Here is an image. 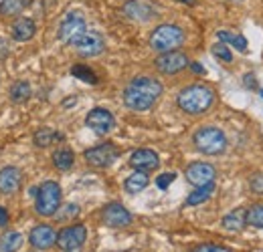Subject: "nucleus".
I'll list each match as a JSON object with an SVG mask.
<instances>
[{
	"label": "nucleus",
	"mask_w": 263,
	"mask_h": 252,
	"mask_svg": "<svg viewBox=\"0 0 263 252\" xmlns=\"http://www.w3.org/2000/svg\"><path fill=\"white\" fill-rule=\"evenodd\" d=\"M162 95V85L152 77H136L124 91V103L132 111L150 109Z\"/></svg>",
	"instance_id": "nucleus-1"
},
{
	"label": "nucleus",
	"mask_w": 263,
	"mask_h": 252,
	"mask_svg": "<svg viewBox=\"0 0 263 252\" xmlns=\"http://www.w3.org/2000/svg\"><path fill=\"white\" fill-rule=\"evenodd\" d=\"M213 101H215V93L204 85H191L178 95V107L191 115L204 113L213 105Z\"/></svg>",
	"instance_id": "nucleus-2"
},
{
	"label": "nucleus",
	"mask_w": 263,
	"mask_h": 252,
	"mask_svg": "<svg viewBox=\"0 0 263 252\" xmlns=\"http://www.w3.org/2000/svg\"><path fill=\"white\" fill-rule=\"evenodd\" d=\"M195 145L206 156H219L227 148V137L219 127H200L195 133Z\"/></svg>",
	"instance_id": "nucleus-3"
},
{
	"label": "nucleus",
	"mask_w": 263,
	"mask_h": 252,
	"mask_svg": "<svg viewBox=\"0 0 263 252\" xmlns=\"http://www.w3.org/2000/svg\"><path fill=\"white\" fill-rule=\"evenodd\" d=\"M182 43H184V32L174 25H160L158 29H154L152 36H150V47L158 53L174 51Z\"/></svg>",
	"instance_id": "nucleus-4"
},
{
	"label": "nucleus",
	"mask_w": 263,
	"mask_h": 252,
	"mask_svg": "<svg viewBox=\"0 0 263 252\" xmlns=\"http://www.w3.org/2000/svg\"><path fill=\"white\" fill-rule=\"evenodd\" d=\"M61 206V186L57 182H45L36 190V212L41 216H55Z\"/></svg>",
	"instance_id": "nucleus-5"
},
{
	"label": "nucleus",
	"mask_w": 263,
	"mask_h": 252,
	"mask_svg": "<svg viewBox=\"0 0 263 252\" xmlns=\"http://www.w3.org/2000/svg\"><path fill=\"white\" fill-rule=\"evenodd\" d=\"M83 34H85V18L81 16V12H69L59 27V40L65 45H73Z\"/></svg>",
	"instance_id": "nucleus-6"
},
{
	"label": "nucleus",
	"mask_w": 263,
	"mask_h": 252,
	"mask_svg": "<svg viewBox=\"0 0 263 252\" xmlns=\"http://www.w3.org/2000/svg\"><path fill=\"white\" fill-rule=\"evenodd\" d=\"M85 238H87V230H85V226H83V224H75V226H67V228H63V230L57 234V242H55V244H57L63 252H73V250H77V248L83 246Z\"/></svg>",
	"instance_id": "nucleus-7"
},
{
	"label": "nucleus",
	"mask_w": 263,
	"mask_h": 252,
	"mask_svg": "<svg viewBox=\"0 0 263 252\" xmlns=\"http://www.w3.org/2000/svg\"><path fill=\"white\" fill-rule=\"evenodd\" d=\"M73 47H75V51L81 57H98V55L103 53V49H105V40H103V36L99 32L85 31V34L81 38H77L73 43Z\"/></svg>",
	"instance_id": "nucleus-8"
},
{
	"label": "nucleus",
	"mask_w": 263,
	"mask_h": 252,
	"mask_svg": "<svg viewBox=\"0 0 263 252\" xmlns=\"http://www.w3.org/2000/svg\"><path fill=\"white\" fill-rule=\"evenodd\" d=\"M118 156H120V152H118V148L114 143H101V145H96V148H91V150L85 152L87 163H91L96 167H107V165H111L118 159Z\"/></svg>",
	"instance_id": "nucleus-9"
},
{
	"label": "nucleus",
	"mask_w": 263,
	"mask_h": 252,
	"mask_svg": "<svg viewBox=\"0 0 263 252\" xmlns=\"http://www.w3.org/2000/svg\"><path fill=\"white\" fill-rule=\"evenodd\" d=\"M186 180L195 186V188H200V186H206V184H213L217 172L211 163H204V161H197V163H191L184 172Z\"/></svg>",
	"instance_id": "nucleus-10"
},
{
	"label": "nucleus",
	"mask_w": 263,
	"mask_h": 252,
	"mask_svg": "<svg viewBox=\"0 0 263 252\" xmlns=\"http://www.w3.org/2000/svg\"><path fill=\"white\" fill-rule=\"evenodd\" d=\"M85 123H87L89 129H93L98 135H105V133H109V131L114 129L116 119H114V115H111L107 109L96 107V109H91V111L87 113Z\"/></svg>",
	"instance_id": "nucleus-11"
},
{
	"label": "nucleus",
	"mask_w": 263,
	"mask_h": 252,
	"mask_svg": "<svg viewBox=\"0 0 263 252\" xmlns=\"http://www.w3.org/2000/svg\"><path fill=\"white\" fill-rule=\"evenodd\" d=\"M156 69L164 75H174V73H180L182 69L189 67V59L186 55L178 53V51H168V53H162L158 59H156Z\"/></svg>",
	"instance_id": "nucleus-12"
},
{
	"label": "nucleus",
	"mask_w": 263,
	"mask_h": 252,
	"mask_svg": "<svg viewBox=\"0 0 263 252\" xmlns=\"http://www.w3.org/2000/svg\"><path fill=\"white\" fill-rule=\"evenodd\" d=\"M103 222L111 228H124L132 222V214L118 202L114 204H107L103 208Z\"/></svg>",
	"instance_id": "nucleus-13"
},
{
	"label": "nucleus",
	"mask_w": 263,
	"mask_h": 252,
	"mask_svg": "<svg viewBox=\"0 0 263 252\" xmlns=\"http://www.w3.org/2000/svg\"><path fill=\"white\" fill-rule=\"evenodd\" d=\"M29 240H31V244H33L36 250H47V248H51L57 242V232L51 226L41 224V226L33 228Z\"/></svg>",
	"instance_id": "nucleus-14"
},
{
	"label": "nucleus",
	"mask_w": 263,
	"mask_h": 252,
	"mask_svg": "<svg viewBox=\"0 0 263 252\" xmlns=\"http://www.w3.org/2000/svg\"><path fill=\"white\" fill-rule=\"evenodd\" d=\"M21 182H23V174L18 167H4L0 172V194L4 196H10V194H16L21 188Z\"/></svg>",
	"instance_id": "nucleus-15"
},
{
	"label": "nucleus",
	"mask_w": 263,
	"mask_h": 252,
	"mask_svg": "<svg viewBox=\"0 0 263 252\" xmlns=\"http://www.w3.org/2000/svg\"><path fill=\"white\" fill-rule=\"evenodd\" d=\"M160 163V158L156 152L152 150H136L130 156V165L140 170V172H150V170H156Z\"/></svg>",
	"instance_id": "nucleus-16"
},
{
	"label": "nucleus",
	"mask_w": 263,
	"mask_h": 252,
	"mask_svg": "<svg viewBox=\"0 0 263 252\" xmlns=\"http://www.w3.org/2000/svg\"><path fill=\"white\" fill-rule=\"evenodd\" d=\"M12 38L18 40V43H25L29 38H33V34L36 32V27L31 18H18L14 25H12Z\"/></svg>",
	"instance_id": "nucleus-17"
},
{
	"label": "nucleus",
	"mask_w": 263,
	"mask_h": 252,
	"mask_svg": "<svg viewBox=\"0 0 263 252\" xmlns=\"http://www.w3.org/2000/svg\"><path fill=\"white\" fill-rule=\"evenodd\" d=\"M148 184H150L148 174L136 170L132 176H128V180H126V190H128V194H138V192H142V190L146 188Z\"/></svg>",
	"instance_id": "nucleus-18"
},
{
	"label": "nucleus",
	"mask_w": 263,
	"mask_h": 252,
	"mask_svg": "<svg viewBox=\"0 0 263 252\" xmlns=\"http://www.w3.org/2000/svg\"><path fill=\"white\" fill-rule=\"evenodd\" d=\"M126 14L132 16V18H140V20H150L152 18V8L150 6H146V4H142V2H138V0H132L126 4Z\"/></svg>",
	"instance_id": "nucleus-19"
},
{
	"label": "nucleus",
	"mask_w": 263,
	"mask_h": 252,
	"mask_svg": "<svg viewBox=\"0 0 263 252\" xmlns=\"http://www.w3.org/2000/svg\"><path fill=\"white\" fill-rule=\"evenodd\" d=\"M245 210L243 208H235L231 214H227L225 218H223V226L227 228V230H241L247 222H245Z\"/></svg>",
	"instance_id": "nucleus-20"
},
{
	"label": "nucleus",
	"mask_w": 263,
	"mask_h": 252,
	"mask_svg": "<svg viewBox=\"0 0 263 252\" xmlns=\"http://www.w3.org/2000/svg\"><path fill=\"white\" fill-rule=\"evenodd\" d=\"M215 192V184H206V186H200L197 188L189 198H186V206H197V204H202L206 202Z\"/></svg>",
	"instance_id": "nucleus-21"
},
{
	"label": "nucleus",
	"mask_w": 263,
	"mask_h": 252,
	"mask_svg": "<svg viewBox=\"0 0 263 252\" xmlns=\"http://www.w3.org/2000/svg\"><path fill=\"white\" fill-rule=\"evenodd\" d=\"M23 242H25L23 234H18V232H8V234L2 236V240H0V248H2L4 252H16L21 246H23Z\"/></svg>",
	"instance_id": "nucleus-22"
},
{
	"label": "nucleus",
	"mask_w": 263,
	"mask_h": 252,
	"mask_svg": "<svg viewBox=\"0 0 263 252\" xmlns=\"http://www.w3.org/2000/svg\"><path fill=\"white\" fill-rule=\"evenodd\" d=\"M217 36H219V40L225 43V45H233V47L239 49V51H247V38H245L243 34H233V32H229V31H219Z\"/></svg>",
	"instance_id": "nucleus-23"
},
{
	"label": "nucleus",
	"mask_w": 263,
	"mask_h": 252,
	"mask_svg": "<svg viewBox=\"0 0 263 252\" xmlns=\"http://www.w3.org/2000/svg\"><path fill=\"white\" fill-rule=\"evenodd\" d=\"M57 139H61V135L55 133V131L49 129V127H43V129H39V131L34 133V145H36V148H47V145H51V143L57 141Z\"/></svg>",
	"instance_id": "nucleus-24"
},
{
	"label": "nucleus",
	"mask_w": 263,
	"mask_h": 252,
	"mask_svg": "<svg viewBox=\"0 0 263 252\" xmlns=\"http://www.w3.org/2000/svg\"><path fill=\"white\" fill-rule=\"evenodd\" d=\"M73 161H75V156H73V152L71 150H67V148H63V150H57L55 154H53V163H55V167L57 170H69L71 165H73Z\"/></svg>",
	"instance_id": "nucleus-25"
},
{
	"label": "nucleus",
	"mask_w": 263,
	"mask_h": 252,
	"mask_svg": "<svg viewBox=\"0 0 263 252\" xmlns=\"http://www.w3.org/2000/svg\"><path fill=\"white\" fill-rule=\"evenodd\" d=\"M31 97V85L27 83V81H16L14 85H12V89H10V99L14 101V103H23V101H27Z\"/></svg>",
	"instance_id": "nucleus-26"
},
{
	"label": "nucleus",
	"mask_w": 263,
	"mask_h": 252,
	"mask_svg": "<svg viewBox=\"0 0 263 252\" xmlns=\"http://www.w3.org/2000/svg\"><path fill=\"white\" fill-rule=\"evenodd\" d=\"M245 222L253 228H263V204H255L247 210L245 214Z\"/></svg>",
	"instance_id": "nucleus-27"
},
{
	"label": "nucleus",
	"mask_w": 263,
	"mask_h": 252,
	"mask_svg": "<svg viewBox=\"0 0 263 252\" xmlns=\"http://www.w3.org/2000/svg\"><path fill=\"white\" fill-rule=\"evenodd\" d=\"M27 4H29V0H4L0 4V12L12 16V14H18Z\"/></svg>",
	"instance_id": "nucleus-28"
},
{
	"label": "nucleus",
	"mask_w": 263,
	"mask_h": 252,
	"mask_svg": "<svg viewBox=\"0 0 263 252\" xmlns=\"http://www.w3.org/2000/svg\"><path fill=\"white\" fill-rule=\"evenodd\" d=\"M71 73L75 75V77H79L81 81H85V83H98V77H96V73L91 71V69H87L85 65H77V67H73L71 69Z\"/></svg>",
	"instance_id": "nucleus-29"
},
{
	"label": "nucleus",
	"mask_w": 263,
	"mask_h": 252,
	"mask_svg": "<svg viewBox=\"0 0 263 252\" xmlns=\"http://www.w3.org/2000/svg\"><path fill=\"white\" fill-rule=\"evenodd\" d=\"M213 55H215L217 59L225 61V63H231V61H233V53H231L229 47H227L225 43H217V45L213 47Z\"/></svg>",
	"instance_id": "nucleus-30"
},
{
	"label": "nucleus",
	"mask_w": 263,
	"mask_h": 252,
	"mask_svg": "<svg viewBox=\"0 0 263 252\" xmlns=\"http://www.w3.org/2000/svg\"><path fill=\"white\" fill-rule=\"evenodd\" d=\"M249 188L253 194H263V174H255L249 182Z\"/></svg>",
	"instance_id": "nucleus-31"
},
{
	"label": "nucleus",
	"mask_w": 263,
	"mask_h": 252,
	"mask_svg": "<svg viewBox=\"0 0 263 252\" xmlns=\"http://www.w3.org/2000/svg\"><path fill=\"white\" fill-rule=\"evenodd\" d=\"M193 252H231L225 246H219V244H198Z\"/></svg>",
	"instance_id": "nucleus-32"
},
{
	"label": "nucleus",
	"mask_w": 263,
	"mask_h": 252,
	"mask_svg": "<svg viewBox=\"0 0 263 252\" xmlns=\"http://www.w3.org/2000/svg\"><path fill=\"white\" fill-rule=\"evenodd\" d=\"M174 178H176V174H162V176L156 178V186H158L160 190H166L172 182H174Z\"/></svg>",
	"instance_id": "nucleus-33"
},
{
	"label": "nucleus",
	"mask_w": 263,
	"mask_h": 252,
	"mask_svg": "<svg viewBox=\"0 0 263 252\" xmlns=\"http://www.w3.org/2000/svg\"><path fill=\"white\" fill-rule=\"evenodd\" d=\"M6 224H8V212H6V210L0 206V228H4Z\"/></svg>",
	"instance_id": "nucleus-34"
},
{
	"label": "nucleus",
	"mask_w": 263,
	"mask_h": 252,
	"mask_svg": "<svg viewBox=\"0 0 263 252\" xmlns=\"http://www.w3.org/2000/svg\"><path fill=\"white\" fill-rule=\"evenodd\" d=\"M189 67H191L195 73H198V75H204V67H200V63H191Z\"/></svg>",
	"instance_id": "nucleus-35"
},
{
	"label": "nucleus",
	"mask_w": 263,
	"mask_h": 252,
	"mask_svg": "<svg viewBox=\"0 0 263 252\" xmlns=\"http://www.w3.org/2000/svg\"><path fill=\"white\" fill-rule=\"evenodd\" d=\"M6 53H8V49H6V43L0 38V59H4V57H6Z\"/></svg>",
	"instance_id": "nucleus-36"
},
{
	"label": "nucleus",
	"mask_w": 263,
	"mask_h": 252,
	"mask_svg": "<svg viewBox=\"0 0 263 252\" xmlns=\"http://www.w3.org/2000/svg\"><path fill=\"white\" fill-rule=\"evenodd\" d=\"M245 85H247V87H253V75H247V77H245Z\"/></svg>",
	"instance_id": "nucleus-37"
},
{
	"label": "nucleus",
	"mask_w": 263,
	"mask_h": 252,
	"mask_svg": "<svg viewBox=\"0 0 263 252\" xmlns=\"http://www.w3.org/2000/svg\"><path fill=\"white\" fill-rule=\"evenodd\" d=\"M178 2H182V4H195L197 0H178Z\"/></svg>",
	"instance_id": "nucleus-38"
},
{
	"label": "nucleus",
	"mask_w": 263,
	"mask_h": 252,
	"mask_svg": "<svg viewBox=\"0 0 263 252\" xmlns=\"http://www.w3.org/2000/svg\"><path fill=\"white\" fill-rule=\"evenodd\" d=\"M231 2H241V0H231Z\"/></svg>",
	"instance_id": "nucleus-39"
}]
</instances>
